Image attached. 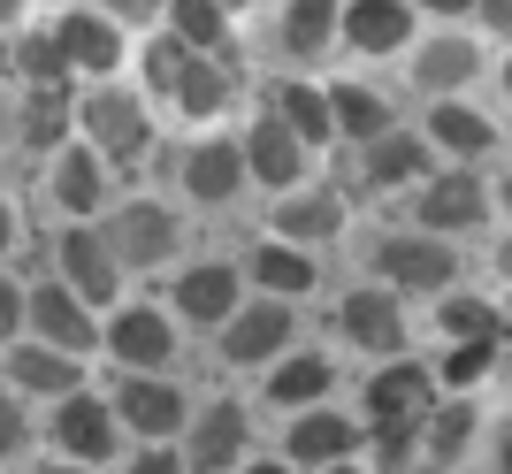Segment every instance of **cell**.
<instances>
[{
  "label": "cell",
  "mask_w": 512,
  "mask_h": 474,
  "mask_svg": "<svg viewBox=\"0 0 512 474\" xmlns=\"http://www.w3.org/2000/svg\"><path fill=\"white\" fill-rule=\"evenodd\" d=\"M77 138L100 153L107 169H138L153 146V115L130 85H85L77 92Z\"/></svg>",
  "instance_id": "cell-1"
},
{
  "label": "cell",
  "mask_w": 512,
  "mask_h": 474,
  "mask_svg": "<svg viewBox=\"0 0 512 474\" xmlns=\"http://www.w3.org/2000/svg\"><path fill=\"white\" fill-rule=\"evenodd\" d=\"M367 268H375V283L398 291V299H413V291L451 299V283H459V245H444V237H428V230H383L367 245Z\"/></svg>",
  "instance_id": "cell-2"
},
{
  "label": "cell",
  "mask_w": 512,
  "mask_h": 474,
  "mask_svg": "<svg viewBox=\"0 0 512 474\" xmlns=\"http://www.w3.org/2000/svg\"><path fill=\"white\" fill-rule=\"evenodd\" d=\"M54 283L77 291L92 314H115V306H123V260H115L100 222H69V230L54 237Z\"/></svg>",
  "instance_id": "cell-3"
},
{
  "label": "cell",
  "mask_w": 512,
  "mask_h": 474,
  "mask_svg": "<svg viewBox=\"0 0 512 474\" xmlns=\"http://www.w3.org/2000/svg\"><path fill=\"white\" fill-rule=\"evenodd\" d=\"M497 215V184H482V169H436L413 192V230H428V237H474L482 222Z\"/></svg>",
  "instance_id": "cell-4"
},
{
  "label": "cell",
  "mask_w": 512,
  "mask_h": 474,
  "mask_svg": "<svg viewBox=\"0 0 512 474\" xmlns=\"http://www.w3.org/2000/svg\"><path fill=\"white\" fill-rule=\"evenodd\" d=\"M436 406H444L436 367L390 360V367H375V383H367V436H375V429H413V436H428Z\"/></svg>",
  "instance_id": "cell-5"
},
{
  "label": "cell",
  "mask_w": 512,
  "mask_h": 474,
  "mask_svg": "<svg viewBox=\"0 0 512 474\" xmlns=\"http://www.w3.org/2000/svg\"><path fill=\"white\" fill-rule=\"evenodd\" d=\"M337 337L352 352H367V360H406V337H413V322H406V299L398 291H383V283H360V291H344L337 299Z\"/></svg>",
  "instance_id": "cell-6"
},
{
  "label": "cell",
  "mask_w": 512,
  "mask_h": 474,
  "mask_svg": "<svg viewBox=\"0 0 512 474\" xmlns=\"http://www.w3.org/2000/svg\"><path fill=\"white\" fill-rule=\"evenodd\" d=\"M107 406H115L123 436H138V444H176V436H192V398H184L169 375H123Z\"/></svg>",
  "instance_id": "cell-7"
},
{
  "label": "cell",
  "mask_w": 512,
  "mask_h": 474,
  "mask_svg": "<svg viewBox=\"0 0 512 474\" xmlns=\"http://www.w3.org/2000/svg\"><path fill=\"white\" fill-rule=\"evenodd\" d=\"M169 306H176V322H199L207 337H222L245 314V260H192L176 276Z\"/></svg>",
  "instance_id": "cell-8"
},
{
  "label": "cell",
  "mask_w": 512,
  "mask_h": 474,
  "mask_svg": "<svg viewBox=\"0 0 512 474\" xmlns=\"http://www.w3.org/2000/svg\"><path fill=\"white\" fill-rule=\"evenodd\" d=\"M100 230H107V245H115L123 268H161V260L184 253V222H176V207H161V199H123Z\"/></svg>",
  "instance_id": "cell-9"
},
{
  "label": "cell",
  "mask_w": 512,
  "mask_h": 474,
  "mask_svg": "<svg viewBox=\"0 0 512 474\" xmlns=\"http://www.w3.org/2000/svg\"><path fill=\"white\" fill-rule=\"evenodd\" d=\"M291 337H299V306L245 299V314L214 337V352H222L230 367H283V360H291Z\"/></svg>",
  "instance_id": "cell-10"
},
{
  "label": "cell",
  "mask_w": 512,
  "mask_h": 474,
  "mask_svg": "<svg viewBox=\"0 0 512 474\" xmlns=\"http://www.w3.org/2000/svg\"><path fill=\"white\" fill-rule=\"evenodd\" d=\"M46 444L69 459V467H92L100 474L107 459L123 452V421H115V406L107 398H69V406H54V421H46Z\"/></svg>",
  "instance_id": "cell-11"
},
{
  "label": "cell",
  "mask_w": 512,
  "mask_h": 474,
  "mask_svg": "<svg viewBox=\"0 0 512 474\" xmlns=\"http://www.w3.org/2000/svg\"><path fill=\"white\" fill-rule=\"evenodd\" d=\"M253 413L237 406V398H214V406L192 413V436H184V459L192 474H245L253 467Z\"/></svg>",
  "instance_id": "cell-12"
},
{
  "label": "cell",
  "mask_w": 512,
  "mask_h": 474,
  "mask_svg": "<svg viewBox=\"0 0 512 474\" xmlns=\"http://www.w3.org/2000/svg\"><path fill=\"white\" fill-rule=\"evenodd\" d=\"M107 360L123 367V375H169L176 322L161 306H115V314H107Z\"/></svg>",
  "instance_id": "cell-13"
},
{
  "label": "cell",
  "mask_w": 512,
  "mask_h": 474,
  "mask_svg": "<svg viewBox=\"0 0 512 474\" xmlns=\"http://www.w3.org/2000/svg\"><path fill=\"white\" fill-rule=\"evenodd\" d=\"M31 345L85 360L92 345H107V322H92V306L62 283H31Z\"/></svg>",
  "instance_id": "cell-14"
},
{
  "label": "cell",
  "mask_w": 512,
  "mask_h": 474,
  "mask_svg": "<svg viewBox=\"0 0 512 474\" xmlns=\"http://www.w3.org/2000/svg\"><path fill=\"white\" fill-rule=\"evenodd\" d=\"M176 184H184V199H199V207H230V199L253 184L245 138H192L184 161H176Z\"/></svg>",
  "instance_id": "cell-15"
},
{
  "label": "cell",
  "mask_w": 512,
  "mask_h": 474,
  "mask_svg": "<svg viewBox=\"0 0 512 474\" xmlns=\"http://www.w3.org/2000/svg\"><path fill=\"white\" fill-rule=\"evenodd\" d=\"M360 421L352 413H337V406H314V413H299L291 429H283V459L299 474H329V467H344V459H360Z\"/></svg>",
  "instance_id": "cell-16"
},
{
  "label": "cell",
  "mask_w": 512,
  "mask_h": 474,
  "mask_svg": "<svg viewBox=\"0 0 512 474\" xmlns=\"http://www.w3.org/2000/svg\"><path fill=\"white\" fill-rule=\"evenodd\" d=\"M54 39H62V54H69V77L107 85V77L123 69V23L107 16V8H62V16H54Z\"/></svg>",
  "instance_id": "cell-17"
},
{
  "label": "cell",
  "mask_w": 512,
  "mask_h": 474,
  "mask_svg": "<svg viewBox=\"0 0 512 474\" xmlns=\"http://www.w3.org/2000/svg\"><path fill=\"white\" fill-rule=\"evenodd\" d=\"M428 176H436V146H428L421 130H390L375 146L360 153V192H421Z\"/></svg>",
  "instance_id": "cell-18"
},
{
  "label": "cell",
  "mask_w": 512,
  "mask_h": 474,
  "mask_svg": "<svg viewBox=\"0 0 512 474\" xmlns=\"http://www.w3.org/2000/svg\"><path fill=\"white\" fill-rule=\"evenodd\" d=\"M245 169H253L260 192H276V199L306 192V146H299V138H291V130H283L268 108L245 123Z\"/></svg>",
  "instance_id": "cell-19"
},
{
  "label": "cell",
  "mask_w": 512,
  "mask_h": 474,
  "mask_svg": "<svg viewBox=\"0 0 512 474\" xmlns=\"http://www.w3.org/2000/svg\"><path fill=\"white\" fill-rule=\"evenodd\" d=\"M46 192H54V207H62L69 222H100V207L115 199V169H107L100 153L77 138L69 153H54V169H46Z\"/></svg>",
  "instance_id": "cell-20"
},
{
  "label": "cell",
  "mask_w": 512,
  "mask_h": 474,
  "mask_svg": "<svg viewBox=\"0 0 512 474\" xmlns=\"http://www.w3.org/2000/svg\"><path fill=\"white\" fill-rule=\"evenodd\" d=\"M421 138L444 153V169H474V161L497 153V123L482 108H467V100H436L428 123H421Z\"/></svg>",
  "instance_id": "cell-21"
},
{
  "label": "cell",
  "mask_w": 512,
  "mask_h": 474,
  "mask_svg": "<svg viewBox=\"0 0 512 474\" xmlns=\"http://www.w3.org/2000/svg\"><path fill=\"white\" fill-rule=\"evenodd\" d=\"M8 390L16 398H46V406H69V398H85V360H69V352H46L23 337L8 352Z\"/></svg>",
  "instance_id": "cell-22"
},
{
  "label": "cell",
  "mask_w": 512,
  "mask_h": 474,
  "mask_svg": "<svg viewBox=\"0 0 512 474\" xmlns=\"http://www.w3.org/2000/svg\"><path fill=\"white\" fill-rule=\"evenodd\" d=\"M421 39V8H406V0H344V46L352 54H398V46Z\"/></svg>",
  "instance_id": "cell-23"
},
{
  "label": "cell",
  "mask_w": 512,
  "mask_h": 474,
  "mask_svg": "<svg viewBox=\"0 0 512 474\" xmlns=\"http://www.w3.org/2000/svg\"><path fill=\"white\" fill-rule=\"evenodd\" d=\"M467 77H482V46H474L467 31H436V39L413 46V85H421L428 100H459Z\"/></svg>",
  "instance_id": "cell-24"
},
{
  "label": "cell",
  "mask_w": 512,
  "mask_h": 474,
  "mask_svg": "<svg viewBox=\"0 0 512 474\" xmlns=\"http://www.w3.org/2000/svg\"><path fill=\"white\" fill-rule=\"evenodd\" d=\"M268 237L299 245V253H314V245H337V237H344V199H337V184H314V192L276 199V230H268Z\"/></svg>",
  "instance_id": "cell-25"
},
{
  "label": "cell",
  "mask_w": 512,
  "mask_h": 474,
  "mask_svg": "<svg viewBox=\"0 0 512 474\" xmlns=\"http://www.w3.org/2000/svg\"><path fill=\"white\" fill-rule=\"evenodd\" d=\"M245 283H260V299L299 306L306 291L321 283V260H314V253H299V245H283V237H260L253 253H245Z\"/></svg>",
  "instance_id": "cell-26"
},
{
  "label": "cell",
  "mask_w": 512,
  "mask_h": 474,
  "mask_svg": "<svg viewBox=\"0 0 512 474\" xmlns=\"http://www.w3.org/2000/svg\"><path fill=\"white\" fill-rule=\"evenodd\" d=\"M329 115H337V138H344V146H360V153L398 130V108H390L375 85H360V77H337V85H329Z\"/></svg>",
  "instance_id": "cell-27"
},
{
  "label": "cell",
  "mask_w": 512,
  "mask_h": 474,
  "mask_svg": "<svg viewBox=\"0 0 512 474\" xmlns=\"http://www.w3.org/2000/svg\"><path fill=\"white\" fill-rule=\"evenodd\" d=\"M329 390H337V360L329 352H291L283 367H268V406H283L291 421L329 406Z\"/></svg>",
  "instance_id": "cell-28"
},
{
  "label": "cell",
  "mask_w": 512,
  "mask_h": 474,
  "mask_svg": "<svg viewBox=\"0 0 512 474\" xmlns=\"http://www.w3.org/2000/svg\"><path fill=\"white\" fill-rule=\"evenodd\" d=\"M337 39H344V8H329V0H291V8H276V46L291 62H314V54H329Z\"/></svg>",
  "instance_id": "cell-29"
},
{
  "label": "cell",
  "mask_w": 512,
  "mask_h": 474,
  "mask_svg": "<svg viewBox=\"0 0 512 474\" xmlns=\"http://www.w3.org/2000/svg\"><path fill=\"white\" fill-rule=\"evenodd\" d=\"M268 115H276L306 153L337 138V115H329V92H321V85H276V92H268Z\"/></svg>",
  "instance_id": "cell-30"
},
{
  "label": "cell",
  "mask_w": 512,
  "mask_h": 474,
  "mask_svg": "<svg viewBox=\"0 0 512 474\" xmlns=\"http://www.w3.org/2000/svg\"><path fill=\"white\" fill-rule=\"evenodd\" d=\"M23 146L31 153L77 146V92H23Z\"/></svg>",
  "instance_id": "cell-31"
},
{
  "label": "cell",
  "mask_w": 512,
  "mask_h": 474,
  "mask_svg": "<svg viewBox=\"0 0 512 474\" xmlns=\"http://www.w3.org/2000/svg\"><path fill=\"white\" fill-rule=\"evenodd\" d=\"M16 77H23V92H77L54 23H46V31H16Z\"/></svg>",
  "instance_id": "cell-32"
},
{
  "label": "cell",
  "mask_w": 512,
  "mask_h": 474,
  "mask_svg": "<svg viewBox=\"0 0 512 474\" xmlns=\"http://www.w3.org/2000/svg\"><path fill=\"white\" fill-rule=\"evenodd\" d=\"M436 329H444V345H505V314L490 299H474V291L436 299Z\"/></svg>",
  "instance_id": "cell-33"
},
{
  "label": "cell",
  "mask_w": 512,
  "mask_h": 474,
  "mask_svg": "<svg viewBox=\"0 0 512 474\" xmlns=\"http://www.w3.org/2000/svg\"><path fill=\"white\" fill-rule=\"evenodd\" d=\"M169 31L192 46L199 62L230 54V8H214V0H169Z\"/></svg>",
  "instance_id": "cell-34"
},
{
  "label": "cell",
  "mask_w": 512,
  "mask_h": 474,
  "mask_svg": "<svg viewBox=\"0 0 512 474\" xmlns=\"http://www.w3.org/2000/svg\"><path fill=\"white\" fill-rule=\"evenodd\" d=\"M192 62H199V54H192L184 39H176L169 23H161V31H153L146 46H138V69H146V92H153V100H169V108H176V92H184V77H192Z\"/></svg>",
  "instance_id": "cell-35"
},
{
  "label": "cell",
  "mask_w": 512,
  "mask_h": 474,
  "mask_svg": "<svg viewBox=\"0 0 512 474\" xmlns=\"http://www.w3.org/2000/svg\"><path fill=\"white\" fill-rule=\"evenodd\" d=\"M237 100V77L230 62H192V77H184V92H176V115L184 123H214V115Z\"/></svg>",
  "instance_id": "cell-36"
},
{
  "label": "cell",
  "mask_w": 512,
  "mask_h": 474,
  "mask_svg": "<svg viewBox=\"0 0 512 474\" xmlns=\"http://www.w3.org/2000/svg\"><path fill=\"white\" fill-rule=\"evenodd\" d=\"M474 429H482V413H474V398H451V406H436V421H428V436H421L428 467H451V459H467Z\"/></svg>",
  "instance_id": "cell-37"
},
{
  "label": "cell",
  "mask_w": 512,
  "mask_h": 474,
  "mask_svg": "<svg viewBox=\"0 0 512 474\" xmlns=\"http://www.w3.org/2000/svg\"><path fill=\"white\" fill-rule=\"evenodd\" d=\"M497 352H505V345H444V360H436V383L467 398V390L497 367Z\"/></svg>",
  "instance_id": "cell-38"
},
{
  "label": "cell",
  "mask_w": 512,
  "mask_h": 474,
  "mask_svg": "<svg viewBox=\"0 0 512 474\" xmlns=\"http://www.w3.org/2000/svg\"><path fill=\"white\" fill-rule=\"evenodd\" d=\"M23 329H31V291L0 276V352H16V345H23Z\"/></svg>",
  "instance_id": "cell-39"
},
{
  "label": "cell",
  "mask_w": 512,
  "mask_h": 474,
  "mask_svg": "<svg viewBox=\"0 0 512 474\" xmlns=\"http://www.w3.org/2000/svg\"><path fill=\"white\" fill-rule=\"evenodd\" d=\"M23 436H31V421H23V398L0 383V459H16V452H23Z\"/></svg>",
  "instance_id": "cell-40"
},
{
  "label": "cell",
  "mask_w": 512,
  "mask_h": 474,
  "mask_svg": "<svg viewBox=\"0 0 512 474\" xmlns=\"http://www.w3.org/2000/svg\"><path fill=\"white\" fill-rule=\"evenodd\" d=\"M123 474H192V459L176 452V444H138V459Z\"/></svg>",
  "instance_id": "cell-41"
},
{
  "label": "cell",
  "mask_w": 512,
  "mask_h": 474,
  "mask_svg": "<svg viewBox=\"0 0 512 474\" xmlns=\"http://www.w3.org/2000/svg\"><path fill=\"white\" fill-rule=\"evenodd\" d=\"M8 146H23V100L16 92H0V153Z\"/></svg>",
  "instance_id": "cell-42"
},
{
  "label": "cell",
  "mask_w": 512,
  "mask_h": 474,
  "mask_svg": "<svg viewBox=\"0 0 512 474\" xmlns=\"http://www.w3.org/2000/svg\"><path fill=\"white\" fill-rule=\"evenodd\" d=\"M474 23H482V31H505V39H512V0H482V8H474Z\"/></svg>",
  "instance_id": "cell-43"
},
{
  "label": "cell",
  "mask_w": 512,
  "mask_h": 474,
  "mask_svg": "<svg viewBox=\"0 0 512 474\" xmlns=\"http://www.w3.org/2000/svg\"><path fill=\"white\" fill-rule=\"evenodd\" d=\"M16 237H23V222H16V199L0 192V253H16Z\"/></svg>",
  "instance_id": "cell-44"
},
{
  "label": "cell",
  "mask_w": 512,
  "mask_h": 474,
  "mask_svg": "<svg viewBox=\"0 0 512 474\" xmlns=\"http://www.w3.org/2000/svg\"><path fill=\"white\" fill-rule=\"evenodd\" d=\"M0 16H8V8H0ZM8 69H16V39H8V23H0V77H8Z\"/></svg>",
  "instance_id": "cell-45"
},
{
  "label": "cell",
  "mask_w": 512,
  "mask_h": 474,
  "mask_svg": "<svg viewBox=\"0 0 512 474\" xmlns=\"http://www.w3.org/2000/svg\"><path fill=\"white\" fill-rule=\"evenodd\" d=\"M245 474H299V467H291V459L276 452V459H253V467H245Z\"/></svg>",
  "instance_id": "cell-46"
},
{
  "label": "cell",
  "mask_w": 512,
  "mask_h": 474,
  "mask_svg": "<svg viewBox=\"0 0 512 474\" xmlns=\"http://www.w3.org/2000/svg\"><path fill=\"white\" fill-rule=\"evenodd\" d=\"M497 207H505V215H512V169L497 176Z\"/></svg>",
  "instance_id": "cell-47"
},
{
  "label": "cell",
  "mask_w": 512,
  "mask_h": 474,
  "mask_svg": "<svg viewBox=\"0 0 512 474\" xmlns=\"http://www.w3.org/2000/svg\"><path fill=\"white\" fill-rule=\"evenodd\" d=\"M39 474H92V467H69V459H46Z\"/></svg>",
  "instance_id": "cell-48"
},
{
  "label": "cell",
  "mask_w": 512,
  "mask_h": 474,
  "mask_svg": "<svg viewBox=\"0 0 512 474\" xmlns=\"http://www.w3.org/2000/svg\"><path fill=\"white\" fill-rule=\"evenodd\" d=\"M497 268H505V276H512V237H505V245H497Z\"/></svg>",
  "instance_id": "cell-49"
},
{
  "label": "cell",
  "mask_w": 512,
  "mask_h": 474,
  "mask_svg": "<svg viewBox=\"0 0 512 474\" xmlns=\"http://www.w3.org/2000/svg\"><path fill=\"white\" fill-rule=\"evenodd\" d=\"M497 85H505V100H512V54H505V69H497Z\"/></svg>",
  "instance_id": "cell-50"
},
{
  "label": "cell",
  "mask_w": 512,
  "mask_h": 474,
  "mask_svg": "<svg viewBox=\"0 0 512 474\" xmlns=\"http://www.w3.org/2000/svg\"><path fill=\"white\" fill-rule=\"evenodd\" d=\"M329 474H367V467H360V459H344V467H329Z\"/></svg>",
  "instance_id": "cell-51"
},
{
  "label": "cell",
  "mask_w": 512,
  "mask_h": 474,
  "mask_svg": "<svg viewBox=\"0 0 512 474\" xmlns=\"http://www.w3.org/2000/svg\"><path fill=\"white\" fill-rule=\"evenodd\" d=\"M413 474H444V467H413Z\"/></svg>",
  "instance_id": "cell-52"
}]
</instances>
